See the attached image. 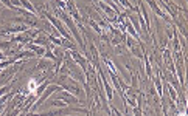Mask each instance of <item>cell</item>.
I'll return each mask as SVG.
<instances>
[{"mask_svg": "<svg viewBox=\"0 0 188 116\" xmlns=\"http://www.w3.org/2000/svg\"><path fill=\"white\" fill-rule=\"evenodd\" d=\"M20 2H22V5H25V6H27V8L30 9V11H34V9H33V6L30 5V3L27 2V0H20Z\"/></svg>", "mask_w": 188, "mask_h": 116, "instance_id": "cell-1", "label": "cell"}]
</instances>
